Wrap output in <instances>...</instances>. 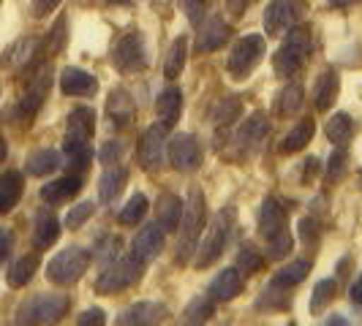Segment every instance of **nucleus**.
I'll use <instances>...</instances> for the list:
<instances>
[{
    "instance_id": "1",
    "label": "nucleus",
    "mask_w": 362,
    "mask_h": 326,
    "mask_svg": "<svg viewBox=\"0 0 362 326\" xmlns=\"http://www.w3.org/2000/svg\"><path fill=\"white\" fill-rule=\"evenodd\" d=\"M95 133V111L90 107H76L69 114L66 126V139H63V152L69 158V169L85 171L90 166V139Z\"/></svg>"
},
{
    "instance_id": "2",
    "label": "nucleus",
    "mask_w": 362,
    "mask_h": 326,
    "mask_svg": "<svg viewBox=\"0 0 362 326\" xmlns=\"http://www.w3.org/2000/svg\"><path fill=\"white\" fill-rule=\"evenodd\" d=\"M259 234L267 239V255L270 258H284L289 255L294 239L289 234V212L275 196H267L259 210Z\"/></svg>"
},
{
    "instance_id": "3",
    "label": "nucleus",
    "mask_w": 362,
    "mask_h": 326,
    "mask_svg": "<svg viewBox=\"0 0 362 326\" xmlns=\"http://www.w3.org/2000/svg\"><path fill=\"white\" fill-rule=\"evenodd\" d=\"M207 223V207H204V193L199 188H191L188 201L182 204L180 217V236H177V264H188V258L197 253V245L202 239V229Z\"/></svg>"
},
{
    "instance_id": "4",
    "label": "nucleus",
    "mask_w": 362,
    "mask_h": 326,
    "mask_svg": "<svg viewBox=\"0 0 362 326\" xmlns=\"http://www.w3.org/2000/svg\"><path fill=\"white\" fill-rule=\"evenodd\" d=\"M232 226H235V207L229 204V207H223V210L213 217V223H210L204 239L197 245V253H194L197 255V258H194V267H197V270H207L210 264H216L218 258L223 255L226 242H229V236H232Z\"/></svg>"
},
{
    "instance_id": "5",
    "label": "nucleus",
    "mask_w": 362,
    "mask_h": 326,
    "mask_svg": "<svg viewBox=\"0 0 362 326\" xmlns=\"http://www.w3.org/2000/svg\"><path fill=\"white\" fill-rule=\"evenodd\" d=\"M71 308L66 294H33L17 308V324H54Z\"/></svg>"
},
{
    "instance_id": "6",
    "label": "nucleus",
    "mask_w": 362,
    "mask_h": 326,
    "mask_svg": "<svg viewBox=\"0 0 362 326\" xmlns=\"http://www.w3.org/2000/svg\"><path fill=\"white\" fill-rule=\"evenodd\" d=\"M308 54H310V33L305 28H297L294 25L289 30V36H286V41L281 44V49L272 57V71H275V76H281V79H291L294 73L305 66Z\"/></svg>"
},
{
    "instance_id": "7",
    "label": "nucleus",
    "mask_w": 362,
    "mask_h": 326,
    "mask_svg": "<svg viewBox=\"0 0 362 326\" xmlns=\"http://www.w3.org/2000/svg\"><path fill=\"white\" fill-rule=\"evenodd\" d=\"M264 52H267V47H264V38L259 33H248V36L237 38L232 52L226 57V71L232 73V79L243 82L262 66Z\"/></svg>"
},
{
    "instance_id": "8",
    "label": "nucleus",
    "mask_w": 362,
    "mask_h": 326,
    "mask_svg": "<svg viewBox=\"0 0 362 326\" xmlns=\"http://www.w3.org/2000/svg\"><path fill=\"white\" fill-rule=\"evenodd\" d=\"M142 274H145V261H139L134 255H126V258L112 261L107 270L98 274L95 289L101 291V294H107V296H112V294H120L123 289H131L134 283H139Z\"/></svg>"
},
{
    "instance_id": "9",
    "label": "nucleus",
    "mask_w": 362,
    "mask_h": 326,
    "mask_svg": "<svg viewBox=\"0 0 362 326\" xmlns=\"http://www.w3.org/2000/svg\"><path fill=\"white\" fill-rule=\"evenodd\" d=\"M90 261V250H85V248H66V250H60L47 264V280L54 283V286H71V283H76L88 272Z\"/></svg>"
},
{
    "instance_id": "10",
    "label": "nucleus",
    "mask_w": 362,
    "mask_h": 326,
    "mask_svg": "<svg viewBox=\"0 0 362 326\" xmlns=\"http://www.w3.org/2000/svg\"><path fill=\"white\" fill-rule=\"evenodd\" d=\"M305 17H308L305 0H270L264 8V30L267 36H284Z\"/></svg>"
},
{
    "instance_id": "11",
    "label": "nucleus",
    "mask_w": 362,
    "mask_h": 326,
    "mask_svg": "<svg viewBox=\"0 0 362 326\" xmlns=\"http://www.w3.org/2000/svg\"><path fill=\"white\" fill-rule=\"evenodd\" d=\"M115 68L120 73H139L147 68V47L145 36L139 30H128L117 38L115 49H112Z\"/></svg>"
},
{
    "instance_id": "12",
    "label": "nucleus",
    "mask_w": 362,
    "mask_h": 326,
    "mask_svg": "<svg viewBox=\"0 0 362 326\" xmlns=\"http://www.w3.org/2000/svg\"><path fill=\"white\" fill-rule=\"evenodd\" d=\"M49 87H52V68H41V71L28 82L25 92L19 95L17 107H14V117L22 120V123H30L38 114V109L44 107V98L49 95Z\"/></svg>"
},
{
    "instance_id": "13",
    "label": "nucleus",
    "mask_w": 362,
    "mask_h": 326,
    "mask_svg": "<svg viewBox=\"0 0 362 326\" xmlns=\"http://www.w3.org/2000/svg\"><path fill=\"white\" fill-rule=\"evenodd\" d=\"M204 161V152H202L199 139L194 133H177L172 142H169V163L175 171L180 174H194Z\"/></svg>"
},
{
    "instance_id": "14",
    "label": "nucleus",
    "mask_w": 362,
    "mask_h": 326,
    "mask_svg": "<svg viewBox=\"0 0 362 326\" xmlns=\"http://www.w3.org/2000/svg\"><path fill=\"white\" fill-rule=\"evenodd\" d=\"M163 158H166V128L158 123L139 136V163L145 171H156L163 166Z\"/></svg>"
},
{
    "instance_id": "15",
    "label": "nucleus",
    "mask_w": 362,
    "mask_h": 326,
    "mask_svg": "<svg viewBox=\"0 0 362 326\" xmlns=\"http://www.w3.org/2000/svg\"><path fill=\"white\" fill-rule=\"evenodd\" d=\"M267 131H270V123H267V117H264L262 111L251 114V117H248V120L240 126V131H237V136H235L237 155H240V158H248L251 152H256V150L262 147V142H264Z\"/></svg>"
},
{
    "instance_id": "16",
    "label": "nucleus",
    "mask_w": 362,
    "mask_h": 326,
    "mask_svg": "<svg viewBox=\"0 0 362 326\" xmlns=\"http://www.w3.org/2000/svg\"><path fill=\"white\" fill-rule=\"evenodd\" d=\"M163 250V229L158 223H147L145 229H139L136 236L131 239V255L139 261H153Z\"/></svg>"
},
{
    "instance_id": "17",
    "label": "nucleus",
    "mask_w": 362,
    "mask_h": 326,
    "mask_svg": "<svg viewBox=\"0 0 362 326\" xmlns=\"http://www.w3.org/2000/svg\"><path fill=\"white\" fill-rule=\"evenodd\" d=\"M60 90L66 95H74V98H90V95L98 92V79L90 71H85V68L69 66L60 73Z\"/></svg>"
},
{
    "instance_id": "18",
    "label": "nucleus",
    "mask_w": 362,
    "mask_h": 326,
    "mask_svg": "<svg viewBox=\"0 0 362 326\" xmlns=\"http://www.w3.org/2000/svg\"><path fill=\"white\" fill-rule=\"evenodd\" d=\"M229 41V28L221 17H210L197 33V44H194V52L197 54H207L221 49L223 44Z\"/></svg>"
},
{
    "instance_id": "19",
    "label": "nucleus",
    "mask_w": 362,
    "mask_h": 326,
    "mask_svg": "<svg viewBox=\"0 0 362 326\" xmlns=\"http://www.w3.org/2000/svg\"><path fill=\"white\" fill-rule=\"evenodd\" d=\"M134 114H136V107H134V98L131 92L123 90V87H115L107 98V120L115 128H128L134 123Z\"/></svg>"
},
{
    "instance_id": "20",
    "label": "nucleus",
    "mask_w": 362,
    "mask_h": 326,
    "mask_svg": "<svg viewBox=\"0 0 362 326\" xmlns=\"http://www.w3.org/2000/svg\"><path fill=\"white\" fill-rule=\"evenodd\" d=\"M245 289V277H243V272L237 270H223L216 274V280L210 283V296L216 299V302H229V299H237L240 294Z\"/></svg>"
},
{
    "instance_id": "21",
    "label": "nucleus",
    "mask_w": 362,
    "mask_h": 326,
    "mask_svg": "<svg viewBox=\"0 0 362 326\" xmlns=\"http://www.w3.org/2000/svg\"><path fill=\"white\" fill-rule=\"evenodd\" d=\"M57 236H60V220H57L52 210L41 207L36 217H33V242H36V248L38 250L52 248L54 242H57Z\"/></svg>"
},
{
    "instance_id": "22",
    "label": "nucleus",
    "mask_w": 362,
    "mask_h": 326,
    "mask_svg": "<svg viewBox=\"0 0 362 326\" xmlns=\"http://www.w3.org/2000/svg\"><path fill=\"white\" fill-rule=\"evenodd\" d=\"M169 315V310L166 305L161 302H134L131 308H126L120 313V318H117V324H158Z\"/></svg>"
},
{
    "instance_id": "23",
    "label": "nucleus",
    "mask_w": 362,
    "mask_h": 326,
    "mask_svg": "<svg viewBox=\"0 0 362 326\" xmlns=\"http://www.w3.org/2000/svg\"><path fill=\"white\" fill-rule=\"evenodd\" d=\"M338 90H341V79H338V73L332 71V68L322 71L319 76H316V82H313V107L319 109V111H327V109L335 104Z\"/></svg>"
},
{
    "instance_id": "24",
    "label": "nucleus",
    "mask_w": 362,
    "mask_h": 326,
    "mask_svg": "<svg viewBox=\"0 0 362 326\" xmlns=\"http://www.w3.org/2000/svg\"><path fill=\"white\" fill-rule=\"evenodd\" d=\"M22 191H25V180L19 171L8 169L0 174V215H8L17 207L22 199Z\"/></svg>"
},
{
    "instance_id": "25",
    "label": "nucleus",
    "mask_w": 362,
    "mask_h": 326,
    "mask_svg": "<svg viewBox=\"0 0 362 326\" xmlns=\"http://www.w3.org/2000/svg\"><path fill=\"white\" fill-rule=\"evenodd\" d=\"M79 191H82V180L76 174H69V177L47 182L41 188V199L47 201V204H63V201H71Z\"/></svg>"
},
{
    "instance_id": "26",
    "label": "nucleus",
    "mask_w": 362,
    "mask_h": 326,
    "mask_svg": "<svg viewBox=\"0 0 362 326\" xmlns=\"http://www.w3.org/2000/svg\"><path fill=\"white\" fill-rule=\"evenodd\" d=\"M182 111V92L177 87H166L156 101V114L163 128H175Z\"/></svg>"
},
{
    "instance_id": "27",
    "label": "nucleus",
    "mask_w": 362,
    "mask_h": 326,
    "mask_svg": "<svg viewBox=\"0 0 362 326\" xmlns=\"http://www.w3.org/2000/svg\"><path fill=\"white\" fill-rule=\"evenodd\" d=\"M57 166H63L60 152L52 150V147H38V150H33V152L28 155L25 171H28L30 177H47V174H52Z\"/></svg>"
},
{
    "instance_id": "28",
    "label": "nucleus",
    "mask_w": 362,
    "mask_h": 326,
    "mask_svg": "<svg viewBox=\"0 0 362 326\" xmlns=\"http://www.w3.org/2000/svg\"><path fill=\"white\" fill-rule=\"evenodd\" d=\"M126 180H128L126 169L112 163L107 171L101 174V180H98V199L104 201V204H112V201L123 193V185H126Z\"/></svg>"
},
{
    "instance_id": "29",
    "label": "nucleus",
    "mask_w": 362,
    "mask_h": 326,
    "mask_svg": "<svg viewBox=\"0 0 362 326\" xmlns=\"http://www.w3.org/2000/svg\"><path fill=\"white\" fill-rule=\"evenodd\" d=\"M156 217H158V226H161L163 231H175L180 226L182 201L175 193H161L158 204H156Z\"/></svg>"
},
{
    "instance_id": "30",
    "label": "nucleus",
    "mask_w": 362,
    "mask_h": 326,
    "mask_svg": "<svg viewBox=\"0 0 362 326\" xmlns=\"http://www.w3.org/2000/svg\"><path fill=\"white\" fill-rule=\"evenodd\" d=\"M313 133H316V123H313L310 117H303V120H300V123L286 133V139H284V145H281V152L294 155V152L305 150L308 142L313 139Z\"/></svg>"
},
{
    "instance_id": "31",
    "label": "nucleus",
    "mask_w": 362,
    "mask_h": 326,
    "mask_svg": "<svg viewBox=\"0 0 362 326\" xmlns=\"http://www.w3.org/2000/svg\"><path fill=\"white\" fill-rule=\"evenodd\" d=\"M310 267H313L310 258H294V261H289L284 270L275 272L272 283H278L281 289H294V286H300V283L308 277Z\"/></svg>"
},
{
    "instance_id": "32",
    "label": "nucleus",
    "mask_w": 362,
    "mask_h": 326,
    "mask_svg": "<svg viewBox=\"0 0 362 326\" xmlns=\"http://www.w3.org/2000/svg\"><path fill=\"white\" fill-rule=\"evenodd\" d=\"M185 60H188V38L180 36L172 41L169 52H166V60H163V76L166 79H177L185 68Z\"/></svg>"
},
{
    "instance_id": "33",
    "label": "nucleus",
    "mask_w": 362,
    "mask_h": 326,
    "mask_svg": "<svg viewBox=\"0 0 362 326\" xmlns=\"http://www.w3.org/2000/svg\"><path fill=\"white\" fill-rule=\"evenodd\" d=\"M38 253H28L22 255V258H17L14 261V267L8 270V286L11 289H22V286H28L30 280H33V274H36L38 270Z\"/></svg>"
},
{
    "instance_id": "34",
    "label": "nucleus",
    "mask_w": 362,
    "mask_h": 326,
    "mask_svg": "<svg viewBox=\"0 0 362 326\" xmlns=\"http://www.w3.org/2000/svg\"><path fill=\"white\" fill-rule=\"evenodd\" d=\"M300 107H303V85H300V79H297V82H289L284 90L278 92V98H275V111H278L281 117H294Z\"/></svg>"
},
{
    "instance_id": "35",
    "label": "nucleus",
    "mask_w": 362,
    "mask_h": 326,
    "mask_svg": "<svg viewBox=\"0 0 362 326\" xmlns=\"http://www.w3.org/2000/svg\"><path fill=\"white\" fill-rule=\"evenodd\" d=\"M147 207H150V204H147L145 193H134V196L123 204V210L117 212V223H120V226H139L147 212Z\"/></svg>"
},
{
    "instance_id": "36",
    "label": "nucleus",
    "mask_w": 362,
    "mask_h": 326,
    "mask_svg": "<svg viewBox=\"0 0 362 326\" xmlns=\"http://www.w3.org/2000/svg\"><path fill=\"white\" fill-rule=\"evenodd\" d=\"M325 133L332 145H344L354 133V123H351V117L346 111H338V114H332V120H327Z\"/></svg>"
},
{
    "instance_id": "37",
    "label": "nucleus",
    "mask_w": 362,
    "mask_h": 326,
    "mask_svg": "<svg viewBox=\"0 0 362 326\" xmlns=\"http://www.w3.org/2000/svg\"><path fill=\"white\" fill-rule=\"evenodd\" d=\"M243 114V101L240 95H226L216 109V126L218 128H232Z\"/></svg>"
},
{
    "instance_id": "38",
    "label": "nucleus",
    "mask_w": 362,
    "mask_h": 326,
    "mask_svg": "<svg viewBox=\"0 0 362 326\" xmlns=\"http://www.w3.org/2000/svg\"><path fill=\"white\" fill-rule=\"evenodd\" d=\"M213 296L207 294V296H197V299H191L188 302V308L182 313V321H188V324H202V321H210L213 318Z\"/></svg>"
},
{
    "instance_id": "39",
    "label": "nucleus",
    "mask_w": 362,
    "mask_h": 326,
    "mask_svg": "<svg viewBox=\"0 0 362 326\" xmlns=\"http://www.w3.org/2000/svg\"><path fill=\"white\" fill-rule=\"evenodd\" d=\"M36 47L38 41L36 38H19L17 44L8 49V54H6V66H14V68H22L25 63H30L33 60V54H36Z\"/></svg>"
},
{
    "instance_id": "40",
    "label": "nucleus",
    "mask_w": 362,
    "mask_h": 326,
    "mask_svg": "<svg viewBox=\"0 0 362 326\" xmlns=\"http://www.w3.org/2000/svg\"><path fill=\"white\" fill-rule=\"evenodd\" d=\"M335 291H338V283L335 280H319L316 289H313V296H310V313L316 315L319 310H325L332 299H335Z\"/></svg>"
},
{
    "instance_id": "41",
    "label": "nucleus",
    "mask_w": 362,
    "mask_h": 326,
    "mask_svg": "<svg viewBox=\"0 0 362 326\" xmlns=\"http://www.w3.org/2000/svg\"><path fill=\"white\" fill-rule=\"evenodd\" d=\"M264 267V255L256 250L254 245H243V250L237 253V270L243 274H254Z\"/></svg>"
},
{
    "instance_id": "42",
    "label": "nucleus",
    "mask_w": 362,
    "mask_h": 326,
    "mask_svg": "<svg viewBox=\"0 0 362 326\" xmlns=\"http://www.w3.org/2000/svg\"><path fill=\"white\" fill-rule=\"evenodd\" d=\"M346 163H349V152L346 150H335L329 163H327V182L329 185H335L346 174Z\"/></svg>"
},
{
    "instance_id": "43",
    "label": "nucleus",
    "mask_w": 362,
    "mask_h": 326,
    "mask_svg": "<svg viewBox=\"0 0 362 326\" xmlns=\"http://www.w3.org/2000/svg\"><path fill=\"white\" fill-rule=\"evenodd\" d=\"M123 155H126V145H123V142H117V139H109V142H104L101 150H98V161L107 163V166L120 163L123 161Z\"/></svg>"
},
{
    "instance_id": "44",
    "label": "nucleus",
    "mask_w": 362,
    "mask_h": 326,
    "mask_svg": "<svg viewBox=\"0 0 362 326\" xmlns=\"http://www.w3.org/2000/svg\"><path fill=\"white\" fill-rule=\"evenodd\" d=\"M93 212H95L93 201H82V204L71 207V212L66 215V226H69V229H79V226H85V223L90 220Z\"/></svg>"
},
{
    "instance_id": "45",
    "label": "nucleus",
    "mask_w": 362,
    "mask_h": 326,
    "mask_svg": "<svg viewBox=\"0 0 362 326\" xmlns=\"http://www.w3.org/2000/svg\"><path fill=\"white\" fill-rule=\"evenodd\" d=\"M177 3H180V11L188 17V22H194V25H199L210 8V0H177Z\"/></svg>"
},
{
    "instance_id": "46",
    "label": "nucleus",
    "mask_w": 362,
    "mask_h": 326,
    "mask_svg": "<svg viewBox=\"0 0 362 326\" xmlns=\"http://www.w3.org/2000/svg\"><path fill=\"white\" fill-rule=\"evenodd\" d=\"M63 44H66V17H60L54 22V28L49 30V38H47V52L52 54L57 49H63Z\"/></svg>"
},
{
    "instance_id": "47",
    "label": "nucleus",
    "mask_w": 362,
    "mask_h": 326,
    "mask_svg": "<svg viewBox=\"0 0 362 326\" xmlns=\"http://www.w3.org/2000/svg\"><path fill=\"white\" fill-rule=\"evenodd\" d=\"M297 234H300V239H303L305 245H313V242H319V223H316L313 217H305V220H300V229H297Z\"/></svg>"
},
{
    "instance_id": "48",
    "label": "nucleus",
    "mask_w": 362,
    "mask_h": 326,
    "mask_svg": "<svg viewBox=\"0 0 362 326\" xmlns=\"http://www.w3.org/2000/svg\"><path fill=\"white\" fill-rule=\"evenodd\" d=\"M14 242H17V236H14L11 229H0V264H6V258L11 255Z\"/></svg>"
},
{
    "instance_id": "49",
    "label": "nucleus",
    "mask_w": 362,
    "mask_h": 326,
    "mask_svg": "<svg viewBox=\"0 0 362 326\" xmlns=\"http://www.w3.org/2000/svg\"><path fill=\"white\" fill-rule=\"evenodd\" d=\"M272 291H275V294H281V286H278V283H272L270 289L262 291L264 296L259 299V308H264V305H267V296H270ZM272 308H275V310H286V308H289V296H284V299H278V296H275V299H272Z\"/></svg>"
},
{
    "instance_id": "50",
    "label": "nucleus",
    "mask_w": 362,
    "mask_h": 326,
    "mask_svg": "<svg viewBox=\"0 0 362 326\" xmlns=\"http://www.w3.org/2000/svg\"><path fill=\"white\" fill-rule=\"evenodd\" d=\"M60 3H63V0H33V3H30V14H33L36 19L47 17V14L54 11Z\"/></svg>"
},
{
    "instance_id": "51",
    "label": "nucleus",
    "mask_w": 362,
    "mask_h": 326,
    "mask_svg": "<svg viewBox=\"0 0 362 326\" xmlns=\"http://www.w3.org/2000/svg\"><path fill=\"white\" fill-rule=\"evenodd\" d=\"M107 321V313L104 310H98V308H90V310H85L79 318H76V324L79 326H90V324H104Z\"/></svg>"
},
{
    "instance_id": "52",
    "label": "nucleus",
    "mask_w": 362,
    "mask_h": 326,
    "mask_svg": "<svg viewBox=\"0 0 362 326\" xmlns=\"http://www.w3.org/2000/svg\"><path fill=\"white\" fill-rule=\"evenodd\" d=\"M226 3H229V11L232 14H243L248 8V0H226Z\"/></svg>"
},
{
    "instance_id": "53",
    "label": "nucleus",
    "mask_w": 362,
    "mask_h": 326,
    "mask_svg": "<svg viewBox=\"0 0 362 326\" xmlns=\"http://www.w3.org/2000/svg\"><path fill=\"white\" fill-rule=\"evenodd\" d=\"M351 299H354L357 308H362V277L354 283V289H351Z\"/></svg>"
},
{
    "instance_id": "54",
    "label": "nucleus",
    "mask_w": 362,
    "mask_h": 326,
    "mask_svg": "<svg viewBox=\"0 0 362 326\" xmlns=\"http://www.w3.org/2000/svg\"><path fill=\"white\" fill-rule=\"evenodd\" d=\"M6 155H8V145H6V139L0 136V163L6 161Z\"/></svg>"
},
{
    "instance_id": "55",
    "label": "nucleus",
    "mask_w": 362,
    "mask_h": 326,
    "mask_svg": "<svg viewBox=\"0 0 362 326\" xmlns=\"http://www.w3.org/2000/svg\"><path fill=\"white\" fill-rule=\"evenodd\" d=\"M332 6H338V8H346V6H351V3H357V0H329Z\"/></svg>"
},
{
    "instance_id": "56",
    "label": "nucleus",
    "mask_w": 362,
    "mask_h": 326,
    "mask_svg": "<svg viewBox=\"0 0 362 326\" xmlns=\"http://www.w3.org/2000/svg\"><path fill=\"white\" fill-rule=\"evenodd\" d=\"M327 324H346V318H344V315H335V318H329Z\"/></svg>"
}]
</instances>
